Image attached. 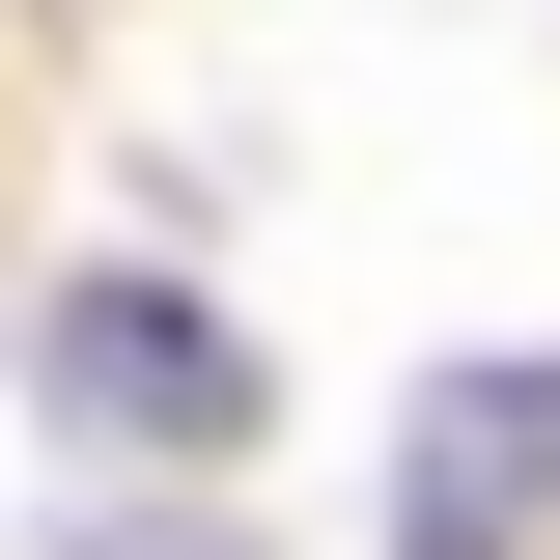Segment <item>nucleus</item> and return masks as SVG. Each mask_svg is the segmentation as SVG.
Segmentation results:
<instances>
[{
	"label": "nucleus",
	"mask_w": 560,
	"mask_h": 560,
	"mask_svg": "<svg viewBox=\"0 0 560 560\" xmlns=\"http://www.w3.org/2000/svg\"><path fill=\"white\" fill-rule=\"evenodd\" d=\"M113 560H197V533H113Z\"/></svg>",
	"instance_id": "7ed1b4c3"
},
{
	"label": "nucleus",
	"mask_w": 560,
	"mask_h": 560,
	"mask_svg": "<svg viewBox=\"0 0 560 560\" xmlns=\"http://www.w3.org/2000/svg\"><path fill=\"white\" fill-rule=\"evenodd\" d=\"M28 393H57L84 448H253V337L168 308V280H57V308H28Z\"/></svg>",
	"instance_id": "f257e3e1"
},
{
	"label": "nucleus",
	"mask_w": 560,
	"mask_h": 560,
	"mask_svg": "<svg viewBox=\"0 0 560 560\" xmlns=\"http://www.w3.org/2000/svg\"><path fill=\"white\" fill-rule=\"evenodd\" d=\"M393 533H420V560H504V533H560V364H477V393H420V448H393Z\"/></svg>",
	"instance_id": "f03ea898"
}]
</instances>
